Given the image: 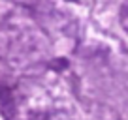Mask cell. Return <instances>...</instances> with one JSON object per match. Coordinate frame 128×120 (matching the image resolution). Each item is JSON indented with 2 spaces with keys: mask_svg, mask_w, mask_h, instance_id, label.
I'll list each match as a JSON object with an SVG mask.
<instances>
[]
</instances>
